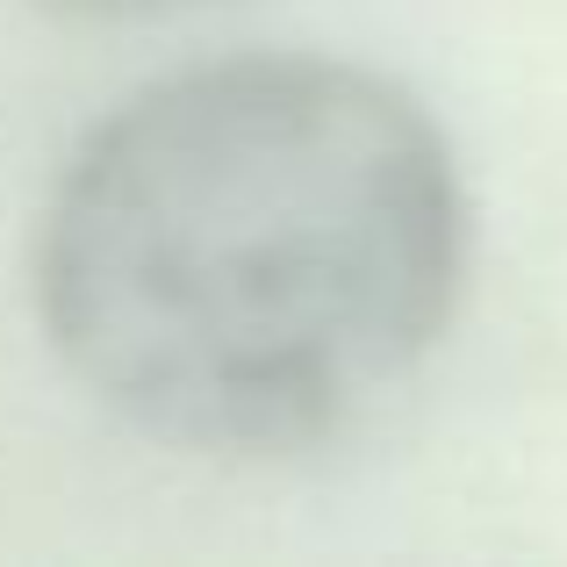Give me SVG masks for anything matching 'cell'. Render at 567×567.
<instances>
[{
  "label": "cell",
  "mask_w": 567,
  "mask_h": 567,
  "mask_svg": "<svg viewBox=\"0 0 567 567\" xmlns=\"http://www.w3.org/2000/svg\"><path fill=\"white\" fill-rule=\"evenodd\" d=\"M467 280L431 109L346 58H223L130 94L65 158L37 317L65 374L181 453L274 460L424 367Z\"/></svg>",
  "instance_id": "cell-1"
},
{
  "label": "cell",
  "mask_w": 567,
  "mask_h": 567,
  "mask_svg": "<svg viewBox=\"0 0 567 567\" xmlns=\"http://www.w3.org/2000/svg\"><path fill=\"white\" fill-rule=\"evenodd\" d=\"M43 8H72V14H152V8H187V0H43Z\"/></svg>",
  "instance_id": "cell-2"
}]
</instances>
